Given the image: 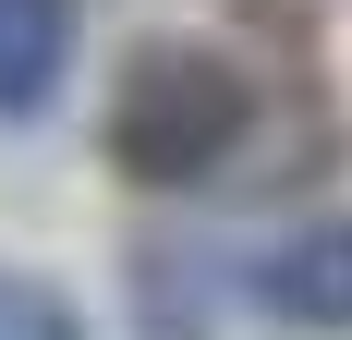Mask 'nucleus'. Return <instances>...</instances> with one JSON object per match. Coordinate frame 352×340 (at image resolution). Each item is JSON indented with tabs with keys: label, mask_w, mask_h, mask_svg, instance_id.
Listing matches in <instances>:
<instances>
[{
	"label": "nucleus",
	"mask_w": 352,
	"mask_h": 340,
	"mask_svg": "<svg viewBox=\"0 0 352 340\" xmlns=\"http://www.w3.org/2000/svg\"><path fill=\"white\" fill-rule=\"evenodd\" d=\"M255 134V73L207 36H146L109 85V170L146 195H195L243 158Z\"/></svg>",
	"instance_id": "nucleus-1"
},
{
	"label": "nucleus",
	"mask_w": 352,
	"mask_h": 340,
	"mask_svg": "<svg viewBox=\"0 0 352 340\" xmlns=\"http://www.w3.org/2000/svg\"><path fill=\"white\" fill-rule=\"evenodd\" d=\"M255 304L280 316V328L340 340V328H352V219H304V231H280L267 255H255Z\"/></svg>",
	"instance_id": "nucleus-2"
},
{
	"label": "nucleus",
	"mask_w": 352,
	"mask_h": 340,
	"mask_svg": "<svg viewBox=\"0 0 352 340\" xmlns=\"http://www.w3.org/2000/svg\"><path fill=\"white\" fill-rule=\"evenodd\" d=\"M73 36H85V0H0V122H36L61 98Z\"/></svg>",
	"instance_id": "nucleus-3"
}]
</instances>
